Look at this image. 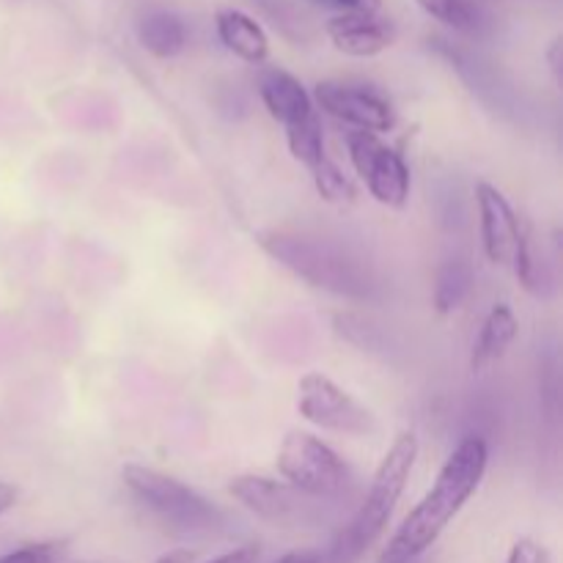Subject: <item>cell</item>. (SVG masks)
<instances>
[{
  "label": "cell",
  "mask_w": 563,
  "mask_h": 563,
  "mask_svg": "<svg viewBox=\"0 0 563 563\" xmlns=\"http://www.w3.org/2000/svg\"><path fill=\"white\" fill-rule=\"evenodd\" d=\"M506 563H550V555L548 550L539 542H533V539H520V542H515V548L509 550Z\"/></svg>",
  "instance_id": "21"
},
{
  "label": "cell",
  "mask_w": 563,
  "mask_h": 563,
  "mask_svg": "<svg viewBox=\"0 0 563 563\" xmlns=\"http://www.w3.org/2000/svg\"><path fill=\"white\" fill-rule=\"evenodd\" d=\"M489 465L487 440L478 434H467L460 440L445 465L440 467L432 489L421 498V504L405 517L390 542L379 553L377 563H412L421 559L451 526L456 515L465 509L467 500L478 493L484 473Z\"/></svg>",
  "instance_id": "1"
},
{
  "label": "cell",
  "mask_w": 563,
  "mask_h": 563,
  "mask_svg": "<svg viewBox=\"0 0 563 563\" xmlns=\"http://www.w3.org/2000/svg\"><path fill=\"white\" fill-rule=\"evenodd\" d=\"M476 207H478V225H482L484 253L493 264L511 267L520 262L522 251L528 245V234L522 229L520 214L509 203V198L489 181L476 185Z\"/></svg>",
  "instance_id": "8"
},
{
  "label": "cell",
  "mask_w": 563,
  "mask_h": 563,
  "mask_svg": "<svg viewBox=\"0 0 563 563\" xmlns=\"http://www.w3.org/2000/svg\"><path fill=\"white\" fill-rule=\"evenodd\" d=\"M258 97H262L267 113L273 115L284 130H289L297 121L317 113L313 99L311 93L306 91V86L284 69H267L258 77Z\"/></svg>",
  "instance_id": "12"
},
{
  "label": "cell",
  "mask_w": 563,
  "mask_h": 563,
  "mask_svg": "<svg viewBox=\"0 0 563 563\" xmlns=\"http://www.w3.org/2000/svg\"><path fill=\"white\" fill-rule=\"evenodd\" d=\"M308 174H311L319 196H322L328 203H333V207H350V203L357 198L355 185L346 179L344 170H341L330 157H324L322 163H319L317 168L308 170Z\"/></svg>",
  "instance_id": "19"
},
{
  "label": "cell",
  "mask_w": 563,
  "mask_h": 563,
  "mask_svg": "<svg viewBox=\"0 0 563 563\" xmlns=\"http://www.w3.org/2000/svg\"><path fill=\"white\" fill-rule=\"evenodd\" d=\"M157 563H196V553L192 550H170Z\"/></svg>",
  "instance_id": "27"
},
{
  "label": "cell",
  "mask_w": 563,
  "mask_h": 563,
  "mask_svg": "<svg viewBox=\"0 0 563 563\" xmlns=\"http://www.w3.org/2000/svg\"><path fill=\"white\" fill-rule=\"evenodd\" d=\"M517 333H520V322H517V313L511 311V306H506V302L493 306V311L482 322L476 341H473L471 372L482 374L489 366H495L506 355V350L515 344Z\"/></svg>",
  "instance_id": "13"
},
{
  "label": "cell",
  "mask_w": 563,
  "mask_h": 563,
  "mask_svg": "<svg viewBox=\"0 0 563 563\" xmlns=\"http://www.w3.org/2000/svg\"><path fill=\"white\" fill-rule=\"evenodd\" d=\"M346 148H350L352 168L357 170L366 190L372 192L374 201L390 209H405L410 198V168H407L401 152L383 141L374 132L352 130L346 135Z\"/></svg>",
  "instance_id": "7"
},
{
  "label": "cell",
  "mask_w": 563,
  "mask_h": 563,
  "mask_svg": "<svg viewBox=\"0 0 563 563\" xmlns=\"http://www.w3.org/2000/svg\"><path fill=\"white\" fill-rule=\"evenodd\" d=\"M229 493L253 511L262 520L273 522V526H297L308 517L311 504L306 495L297 493L286 482L269 476H256V473H242V476L231 478Z\"/></svg>",
  "instance_id": "10"
},
{
  "label": "cell",
  "mask_w": 563,
  "mask_h": 563,
  "mask_svg": "<svg viewBox=\"0 0 563 563\" xmlns=\"http://www.w3.org/2000/svg\"><path fill=\"white\" fill-rule=\"evenodd\" d=\"M317 104L333 119L355 126L361 132H388L394 130L396 113L394 104L379 91L368 86H355L344 80H322L313 91Z\"/></svg>",
  "instance_id": "9"
},
{
  "label": "cell",
  "mask_w": 563,
  "mask_h": 563,
  "mask_svg": "<svg viewBox=\"0 0 563 563\" xmlns=\"http://www.w3.org/2000/svg\"><path fill=\"white\" fill-rule=\"evenodd\" d=\"M256 240L275 262L317 289L355 300H368L374 295L372 269L335 242L284 229L258 231Z\"/></svg>",
  "instance_id": "3"
},
{
  "label": "cell",
  "mask_w": 563,
  "mask_h": 563,
  "mask_svg": "<svg viewBox=\"0 0 563 563\" xmlns=\"http://www.w3.org/2000/svg\"><path fill=\"white\" fill-rule=\"evenodd\" d=\"M269 563H322V553L319 550H295V553H286Z\"/></svg>",
  "instance_id": "24"
},
{
  "label": "cell",
  "mask_w": 563,
  "mask_h": 563,
  "mask_svg": "<svg viewBox=\"0 0 563 563\" xmlns=\"http://www.w3.org/2000/svg\"><path fill=\"white\" fill-rule=\"evenodd\" d=\"M286 143H289V152L297 163L306 165L308 170L317 168L328 154H324V130L322 119L317 113H311L308 119L297 121L295 126L286 130Z\"/></svg>",
  "instance_id": "18"
},
{
  "label": "cell",
  "mask_w": 563,
  "mask_h": 563,
  "mask_svg": "<svg viewBox=\"0 0 563 563\" xmlns=\"http://www.w3.org/2000/svg\"><path fill=\"white\" fill-rule=\"evenodd\" d=\"M214 27H218L223 47L236 58L247 60V64H264L269 58V38L253 16L236 9H220L214 14Z\"/></svg>",
  "instance_id": "14"
},
{
  "label": "cell",
  "mask_w": 563,
  "mask_h": 563,
  "mask_svg": "<svg viewBox=\"0 0 563 563\" xmlns=\"http://www.w3.org/2000/svg\"><path fill=\"white\" fill-rule=\"evenodd\" d=\"M137 38L154 58H176L187 44V27L174 11H148L137 22Z\"/></svg>",
  "instance_id": "15"
},
{
  "label": "cell",
  "mask_w": 563,
  "mask_h": 563,
  "mask_svg": "<svg viewBox=\"0 0 563 563\" xmlns=\"http://www.w3.org/2000/svg\"><path fill=\"white\" fill-rule=\"evenodd\" d=\"M121 476H124L126 489L141 504H146L163 520L174 522L185 531H201V528H214L220 522V511L201 493H196L168 473L130 462V465H124Z\"/></svg>",
  "instance_id": "4"
},
{
  "label": "cell",
  "mask_w": 563,
  "mask_h": 563,
  "mask_svg": "<svg viewBox=\"0 0 563 563\" xmlns=\"http://www.w3.org/2000/svg\"><path fill=\"white\" fill-rule=\"evenodd\" d=\"M548 60H550V69H553V77L561 82V38H553L548 49Z\"/></svg>",
  "instance_id": "26"
},
{
  "label": "cell",
  "mask_w": 563,
  "mask_h": 563,
  "mask_svg": "<svg viewBox=\"0 0 563 563\" xmlns=\"http://www.w3.org/2000/svg\"><path fill=\"white\" fill-rule=\"evenodd\" d=\"M280 478L308 498H330L346 484V465L328 443L311 432L291 429L278 449Z\"/></svg>",
  "instance_id": "5"
},
{
  "label": "cell",
  "mask_w": 563,
  "mask_h": 563,
  "mask_svg": "<svg viewBox=\"0 0 563 563\" xmlns=\"http://www.w3.org/2000/svg\"><path fill=\"white\" fill-rule=\"evenodd\" d=\"M66 553H69L66 542H36L0 555V563H64Z\"/></svg>",
  "instance_id": "20"
},
{
  "label": "cell",
  "mask_w": 563,
  "mask_h": 563,
  "mask_svg": "<svg viewBox=\"0 0 563 563\" xmlns=\"http://www.w3.org/2000/svg\"><path fill=\"white\" fill-rule=\"evenodd\" d=\"M313 3L339 9L341 14H377L383 0H313Z\"/></svg>",
  "instance_id": "22"
},
{
  "label": "cell",
  "mask_w": 563,
  "mask_h": 563,
  "mask_svg": "<svg viewBox=\"0 0 563 563\" xmlns=\"http://www.w3.org/2000/svg\"><path fill=\"white\" fill-rule=\"evenodd\" d=\"M297 410L308 423L328 432L350 434V438H368L377 432L374 412L319 372H308L297 383Z\"/></svg>",
  "instance_id": "6"
},
{
  "label": "cell",
  "mask_w": 563,
  "mask_h": 563,
  "mask_svg": "<svg viewBox=\"0 0 563 563\" xmlns=\"http://www.w3.org/2000/svg\"><path fill=\"white\" fill-rule=\"evenodd\" d=\"M418 460V438L412 432H401L385 451L383 462L374 471L372 487H368L366 500L355 511L350 522L341 528L339 537L333 539L328 553H322V563H357L368 548L383 537L394 517L396 504L405 495L407 482L412 476V467Z\"/></svg>",
  "instance_id": "2"
},
{
  "label": "cell",
  "mask_w": 563,
  "mask_h": 563,
  "mask_svg": "<svg viewBox=\"0 0 563 563\" xmlns=\"http://www.w3.org/2000/svg\"><path fill=\"white\" fill-rule=\"evenodd\" d=\"M82 563H97V561H82Z\"/></svg>",
  "instance_id": "28"
},
{
  "label": "cell",
  "mask_w": 563,
  "mask_h": 563,
  "mask_svg": "<svg viewBox=\"0 0 563 563\" xmlns=\"http://www.w3.org/2000/svg\"><path fill=\"white\" fill-rule=\"evenodd\" d=\"M473 286V273L471 264L460 262V258H451L438 275V284H434V311L438 313H454L456 308L465 302V297L471 295Z\"/></svg>",
  "instance_id": "17"
},
{
  "label": "cell",
  "mask_w": 563,
  "mask_h": 563,
  "mask_svg": "<svg viewBox=\"0 0 563 563\" xmlns=\"http://www.w3.org/2000/svg\"><path fill=\"white\" fill-rule=\"evenodd\" d=\"M429 16L443 22L451 31L467 33V36H482L489 27V16L476 0H418Z\"/></svg>",
  "instance_id": "16"
},
{
  "label": "cell",
  "mask_w": 563,
  "mask_h": 563,
  "mask_svg": "<svg viewBox=\"0 0 563 563\" xmlns=\"http://www.w3.org/2000/svg\"><path fill=\"white\" fill-rule=\"evenodd\" d=\"M330 42L352 58H372L394 42V27L377 14H339L328 22Z\"/></svg>",
  "instance_id": "11"
},
{
  "label": "cell",
  "mask_w": 563,
  "mask_h": 563,
  "mask_svg": "<svg viewBox=\"0 0 563 563\" xmlns=\"http://www.w3.org/2000/svg\"><path fill=\"white\" fill-rule=\"evenodd\" d=\"M14 504H16V487L0 482V517H3Z\"/></svg>",
  "instance_id": "25"
},
{
  "label": "cell",
  "mask_w": 563,
  "mask_h": 563,
  "mask_svg": "<svg viewBox=\"0 0 563 563\" xmlns=\"http://www.w3.org/2000/svg\"><path fill=\"white\" fill-rule=\"evenodd\" d=\"M256 559H258V550L247 544V548H236L231 550V553L220 555V559L207 561V563H256Z\"/></svg>",
  "instance_id": "23"
}]
</instances>
